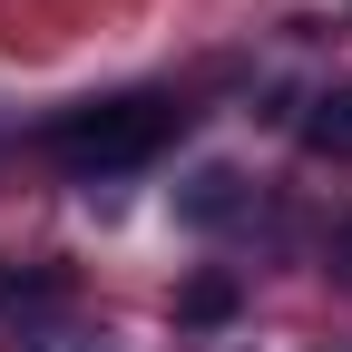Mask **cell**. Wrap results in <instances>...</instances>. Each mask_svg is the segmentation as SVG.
I'll return each mask as SVG.
<instances>
[{
  "label": "cell",
  "instance_id": "obj_6",
  "mask_svg": "<svg viewBox=\"0 0 352 352\" xmlns=\"http://www.w3.org/2000/svg\"><path fill=\"white\" fill-rule=\"evenodd\" d=\"M0 294H10V274H0Z\"/></svg>",
  "mask_w": 352,
  "mask_h": 352
},
{
  "label": "cell",
  "instance_id": "obj_3",
  "mask_svg": "<svg viewBox=\"0 0 352 352\" xmlns=\"http://www.w3.org/2000/svg\"><path fill=\"white\" fill-rule=\"evenodd\" d=\"M176 314H186V323H226L235 314V274H196L186 294H176Z\"/></svg>",
  "mask_w": 352,
  "mask_h": 352
},
{
  "label": "cell",
  "instance_id": "obj_1",
  "mask_svg": "<svg viewBox=\"0 0 352 352\" xmlns=\"http://www.w3.org/2000/svg\"><path fill=\"white\" fill-rule=\"evenodd\" d=\"M166 138H176L166 98H108V108H69L39 147H50L59 166H78V176H118V166H147Z\"/></svg>",
  "mask_w": 352,
  "mask_h": 352
},
{
  "label": "cell",
  "instance_id": "obj_2",
  "mask_svg": "<svg viewBox=\"0 0 352 352\" xmlns=\"http://www.w3.org/2000/svg\"><path fill=\"white\" fill-rule=\"evenodd\" d=\"M303 147L352 166V88H333V98H314V118H303Z\"/></svg>",
  "mask_w": 352,
  "mask_h": 352
},
{
  "label": "cell",
  "instance_id": "obj_5",
  "mask_svg": "<svg viewBox=\"0 0 352 352\" xmlns=\"http://www.w3.org/2000/svg\"><path fill=\"white\" fill-rule=\"evenodd\" d=\"M342 274H352V235H342Z\"/></svg>",
  "mask_w": 352,
  "mask_h": 352
},
{
  "label": "cell",
  "instance_id": "obj_4",
  "mask_svg": "<svg viewBox=\"0 0 352 352\" xmlns=\"http://www.w3.org/2000/svg\"><path fill=\"white\" fill-rule=\"evenodd\" d=\"M235 176H196V186H186V215H196V226H215V215H235Z\"/></svg>",
  "mask_w": 352,
  "mask_h": 352
}]
</instances>
